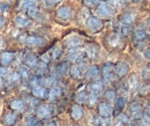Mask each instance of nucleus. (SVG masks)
Returning a JSON list of instances; mask_svg holds the SVG:
<instances>
[{"mask_svg": "<svg viewBox=\"0 0 150 126\" xmlns=\"http://www.w3.org/2000/svg\"><path fill=\"white\" fill-rule=\"evenodd\" d=\"M96 13L98 15L97 18L109 19L113 15V9L111 5H109L106 1H99L98 6H97V9H96Z\"/></svg>", "mask_w": 150, "mask_h": 126, "instance_id": "1", "label": "nucleus"}, {"mask_svg": "<svg viewBox=\"0 0 150 126\" xmlns=\"http://www.w3.org/2000/svg\"><path fill=\"white\" fill-rule=\"evenodd\" d=\"M36 113L39 119H47L53 113V107L50 104H40L36 109Z\"/></svg>", "mask_w": 150, "mask_h": 126, "instance_id": "2", "label": "nucleus"}, {"mask_svg": "<svg viewBox=\"0 0 150 126\" xmlns=\"http://www.w3.org/2000/svg\"><path fill=\"white\" fill-rule=\"evenodd\" d=\"M86 24H87V28H88L91 33H97V31H99V30L103 28V22H102V20L99 18H97V16H89V18L87 19Z\"/></svg>", "mask_w": 150, "mask_h": 126, "instance_id": "3", "label": "nucleus"}, {"mask_svg": "<svg viewBox=\"0 0 150 126\" xmlns=\"http://www.w3.org/2000/svg\"><path fill=\"white\" fill-rule=\"evenodd\" d=\"M57 18L61 21H68L72 18V9L68 6H61L57 9Z\"/></svg>", "mask_w": 150, "mask_h": 126, "instance_id": "4", "label": "nucleus"}, {"mask_svg": "<svg viewBox=\"0 0 150 126\" xmlns=\"http://www.w3.org/2000/svg\"><path fill=\"white\" fill-rule=\"evenodd\" d=\"M128 64L126 61H119L115 66H114V74L118 76V78H124L127 73H128Z\"/></svg>", "mask_w": 150, "mask_h": 126, "instance_id": "5", "label": "nucleus"}, {"mask_svg": "<svg viewBox=\"0 0 150 126\" xmlns=\"http://www.w3.org/2000/svg\"><path fill=\"white\" fill-rule=\"evenodd\" d=\"M113 110L111 108V105L106 102H102L98 104V115L102 116V117H105V118H110L112 116Z\"/></svg>", "mask_w": 150, "mask_h": 126, "instance_id": "6", "label": "nucleus"}, {"mask_svg": "<svg viewBox=\"0 0 150 126\" xmlns=\"http://www.w3.org/2000/svg\"><path fill=\"white\" fill-rule=\"evenodd\" d=\"M38 65L37 56L33 52H28L24 56V66H27L28 68H36Z\"/></svg>", "mask_w": 150, "mask_h": 126, "instance_id": "7", "label": "nucleus"}, {"mask_svg": "<svg viewBox=\"0 0 150 126\" xmlns=\"http://www.w3.org/2000/svg\"><path fill=\"white\" fill-rule=\"evenodd\" d=\"M106 43H108V45L110 48H113V49L119 48L121 45V36L119 34H117V33H112V34H110L108 36Z\"/></svg>", "mask_w": 150, "mask_h": 126, "instance_id": "8", "label": "nucleus"}, {"mask_svg": "<svg viewBox=\"0 0 150 126\" xmlns=\"http://www.w3.org/2000/svg\"><path fill=\"white\" fill-rule=\"evenodd\" d=\"M15 59V54L9 51H4L0 54V65L1 66H8L13 63V60Z\"/></svg>", "mask_w": 150, "mask_h": 126, "instance_id": "9", "label": "nucleus"}, {"mask_svg": "<svg viewBox=\"0 0 150 126\" xmlns=\"http://www.w3.org/2000/svg\"><path fill=\"white\" fill-rule=\"evenodd\" d=\"M102 75H103V79L105 81L112 80L113 75H114V66L112 64H105L102 67Z\"/></svg>", "mask_w": 150, "mask_h": 126, "instance_id": "10", "label": "nucleus"}, {"mask_svg": "<svg viewBox=\"0 0 150 126\" xmlns=\"http://www.w3.org/2000/svg\"><path fill=\"white\" fill-rule=\"evenodd\" d=\"M44 43H45L44 38L36 36V35H30V36H27L25 38V44L28 46H42Z\"/></svg>", "mask_w": 150, "mask_h": 126, "instance_id": "11", "label": "nucleus"}, {"mask_svg": "<svg viewBox=\"0 0 150 126\" xmlns=\"http://www.w3.org/2000/svg\"><path fill=\"white\" fill-rule=\"evenodd\" d=\"M9 108L16 112H23L25 109V102L21 98H14L9 102Z\"/></svg>", "mask_w": 150, "mask_h": 126, "instance_id": "12", "label": "nucleus"}, {"mask_svg": "<svg viewBox=\"0 0 150 126\" xmlns=\"http://www.w3.org/2000/svg\"><path fill=\"white\" fill-rule=\"evenodd\" d=\"M82 44V39L77 36L73 37H68L66 41H65V45L69 49V50H73V49H79V46Z\"/></svg>", "mask_w": 150, "mask_h": 126, "instance_id": "13", "label": "nucleus"}, {"mask_svg": "<svg viewBox=\"0 0 150 126\" xmlns=\"http://www.w3.org/2000/svg\"><path fill=\"white\" fill-rule=\"evenodd\" d=\"M16 122H18V117H16V115L13 113V112L6 113V115L2 117V119H1V123L5 126H14L16 124Z\"/></svg>", "mask_w": 150, "mask_h": 126, "instance_id": "14", "label": "nucleus"}, {"mask_svg": "<svg viewBox=\"0 0 150 126\" xmlns=\"http://www.w3.org/2000/svg\"><path fill=\"white\" fill-rule=\"evenodd\" d=\"M86 54L89 59H96L99 54V46L96 44H89L86 48Z\"/></svg>", "mask_w": 150, "mask_h": 126, "instance_id": "15", "label": "nucleus"}, {"mask_svg": "<svg viewBox=\"0 0 150 126\" xmlns=\"http://www.w3.org/2000/svg\"><path fill=\"white\" fill-rule=\"evenodd\" d=\"M14 23L18 28H25L30 24V20L28 16H25L23 14H20V15L14 18Z\"/></svg>", "mask_w": 150, "mask_h": 126, "instance_id": "16", "label": "nucleus"}, {"mask_svg": "<svg viewBox=\"0 0 150 126\" xmlns=\"http://www.w3.org/2000/svg\"><path fill=\"white\" fill-rule=\"evenodd\" d=\"M31 94L36 98H45L47 96V90L43 86H37L31 88Z\"/></svg>", "mask_w": 150, "mask_h": 126, "instance_id": "17", "label": "nucleus"}, {"mask_svg": "<svg viewBox=\"0 0 150 126\" xmlns=\"http://www.w3.org/2000/svg\"><path fill=\"white\" fill-rule=\"evenodd\" d=\"M71 117L74 120H80L83 117V109L79 104H74L71 109Z\"/></svg>", "mask_w": 150, "mask_h": 126, "instance_id": "18", "label": "nucleus"}, {"mask_svg": "<svg viewBox=\"0 0 150 126\" xmlns=\"http://www.w3.org/2000/svg\"><path fill=\"white\" fill-rule=\"evenodd\" d=\"M129 111H131L132 116L134 117V118H141L142 117V109H141V105L140 104H137V103H132L131 105H129Z\"/></svg>", "mask_w": 150, "mask_h": 126, "instance_id": "19", "label": "nucleus"}, {"mask_svg": "<svg viewBox=\"0 0 150 126\" xmlns=\"http://www.w3.org/2000/svg\"><path fill=\"white\" fill-rule=\"evenodd\" d=\"M93 125L94 126H109L110 125V118H105L102 116H96L93 118Z\"/></svg>", "mask_w": 150, "mask_h": 126, "instance_id": "20", "label": "nucleus"}, {"mask_svg": "<svg viewBox=\"0 0 150 126\" xmlns=\"http://www.w3.org/2000/svg\"><path fill=\"white\" fill-rule=\"evenodd\" d=\"M89 89H90V93L98 95L104 90V85H103L102 81H95L89 86Z\"/></svg>", "mask_w": 150, "mask_h": 126, "instance_id": "21", "label": "nucleus"}, {"mask_svg": "<svg viewBox=\"0 0 150 126\" xmlns=\"http://www.w3.org/2000/svg\"><path fill=\"white\" fill-rule=\"evenodd\" d=\"M98 75H99L98 67L97 66H90L86 72V79L87 80H93V79H96Z\"/></svg>", "mask_w": 150, "mask_h": 126, "instance_id": "22", "label": "nucleus"}, {"mask_svg": "<svg viewBox=\"0 0 150 126\" xmlns=\"http://www.w3.org/2000/svg\"><path fill=\"white\" fill-rule=\"evenodd\" d=\"M69 74H71V76H72L73 79H81V76H82L81 66L77 65V64L71 66V68H69Z\"/></svg>", "mask_w": 150, "mask_h": 126, "instance_id": "23", "label": "nucleus"}, {"mask_svg": "<svg viewBox=\"0 0 150 126\" xmlns=\"http://www.w3.org/2000/svg\"><path fill=\"white\" fill-rule=\"evenodd\" d=\"M40 85H43V87H53L56 80L53 76H40Z\"/></svg>", "mask_w": 150, "mask_h": 126, "instance_id": "24", "label": "nucleus"}, {"mask_svg": "<svg viewBox=\"0 0 150 126\" xmlns=\"http://www.w3.org/2000/svg\"><path fill=\"white\" fill-rule=\"evenodd\" d=\"M126 107V98L125 97H119L117 101H115V105H114V111L119 115L122 109Z\"/></svg>", "mask_w": 150, "mask_h": 126, "instance_id": "25", "label": "nucleus"}, {"mask_svg": "<svg viewBox=\"0 0 150 126\" xmlns=\"http://www.w3.org/2000/svg\"><path fill=\"white\" fill-rule=\"evenodd\" d=\"M120 22L124 23L125 26H129L134 22V16L131 13H124L121 16H120Z\"/></svg>", "mask_w": 150, "mask_h": 126, "instance_id": "26", "label": "nucleus"}, {"mask_svg": "<svg viewBox=\"0 0 150 126\" xmlns=\"http://www.w3.org/2000/svg\"><path fill=\"white\" fill-rule=\"evenodd\" d=\"M68 71H69V66H68L67 61H64V63L59 64L58 67H57V72L59 75H66L68 73Z\"/></svg>", "mask_w": 150, "mask_h": 126, "instance_id": "27", "label": "nucleus"}, {"mask_svg": "<svg viewBox=\"0 0 150 126\" xmlns=\"http://www.w3.org/2000/svg\"><path fill=\"white\" fill-rule=\"evenodd\" d=\"M39 13H40V12H39V9L36 7V5L30 6V7L27 8V15L31 19H37L38 15H39Z\"/></svg>", "mask_w": 150, "mask_h": 126, "instance_id": "28", "label": "nucleus"}, {"mask_svg": "<svg viewBox=\"0 0 150 126\" xmlns=\"http://www.w3.org/2000/svg\"><path fill=\"white\" fill-rule=\"evenodd\" d=\"M61 93L62 91H61V89L59 87L53 86V87H51V89L49 91V96H50L51 100H56V98H59L61 96Z\"/></svg>", "mask_w": 150, "mask_h": 126, "instance_id": "29", "label": "nucleus"}, {"mask_svg": "<svg viewBox=\"0 0 150 126\" xmlns=\"http://www.w3.org/2000/svg\"><path fill=\"white\" fill-rule=\"evenodd\" d=\"M128 88L132 90V91H135L139 87V81H137V78L135 75H131L129 79H128Z\"/></svg>", "mask_w": 150, "mask_h": 126, "instance_id": "30", "label": "nucleus"}, {"mask_svg": "<svg viewBox=\"0 0 150 126\" xmlns=\"http://www.w3.org/2000/svg\"><path fill=\"white\" fill-rule=\"evenodd\" d=\"M38 0H19V8L20 9H27L30 6H34Z\"/></svg>", "mask_w": 150, "mask_h": 126, "instance_id": "31", "label": "nucleus"}, {"mask_svg": "<svg viewBox=\"0 0 150 126\" xmlns=\"http://www.w3.org/2000/svg\"><path fill=\"white\" fill-rule=\"evenodd\" d=\"M46 70H47L46 63H44V61L38 63V65L36 66V75H38V76H43V75H45Z\"/></svg>", "mask_w": 150, "mask_h": 126, "instance_id": "32", "label": "nucleus"}, {"mask_svg": "<svg viewBox=\"0 0 150 126\" xmlns=\"http://www.w3.org/2000/svg\"><path fill=\"white\" fill-rule=\"evenodd\" d=\"M30 68H28L27 66H20L19 70H18V73L20 74V76H21V79H28L29 78V75H30V71H29Z\"/></svg>", "mask_w": 150, "mask_h": 126, "instance_id": "33", "label": "nucleus"}, {"mask_svg": "<svg viewBox=\"0 0 150 126\" xmlns=\"http://www.w3.org/2000/svg\"><path fill=\"white\" fill-rule=\"evenodd\" d=\"M7 79H8V81L11 83H18L20 80H21V76H20V74L18 72H14V73H9V75L7 76Z\"/></svg>", "mask_w": 150, "mask_h": 126, "instance_id": "34", "label": "nucleus"}, {"mask_svg": "<svg viewBox=\"0 0 150 126\" xmlns=\"http://www.w3.org/2000/svg\"><path fill=\"white\" fill-rule=\"evenodd\" d=\"M29 83H30L31 88H33V87L40 86V76H38V75H34V76L29 80Z\"/></svg>", "mask_w": 150, "mask_h": 126, "instance_id": "35", "label": "nucleus"}, {"mask_svg": "<svg viewBox=\"0 0 150 126\" xmlns=\"http://www.w3.org/2000/svg\"><path fill=\"white\" fill-rule=\"evenodd\" d=\"M97 102V95L96 94H93V93H90V94H88L87 95V100H86V103H88V104H90V105H93Z\"/></svg>", "mask_w": 150, "mask_h": 126, "instance_id": "36", "label": "nucleus"}, {"mask_svg": "<svg viewBox=\"0 0 150 126\" xmlns=\"http://www.w3.org/2000/svg\"><path fill=\"white\" fill-rule=\"evenodd\" d=\"M114 97H115V93H114V90L110 89V90H106V91L104 93V98H105L106 101H109V102L113 101Z\"/></svg>", "mask_w": 150, "mask_h": 126, "instance_id": "37", "label": "nucleus"}, {"mask_svg": "<svg viewBox=\"0 0 150 126\" xmlns=\"http://www.w3.org/2000/svg\"><path fill=\"white\" fill-rule=\"evenodd\" d=\"M87 95H88V94H86L84 91L77 93V95H76V102H77V103H86Z\"/></svg>", "mask_w": 150, "mask_h": 126, "instance_id": "38", "label": "nucleus"}, {"mask_svg": "<svg viewBox=\"0 0 150 126\" xmlns=\"http://www.w3.org/2000/svg\"><path fill=\"white\" fill-rule=\"evenodd\" d=\"M146 33L143 31V30H136L135 33H134V38L136 39V41H143L144 38H146Z\"/></svg>", "mask_w": 150, "mask_h": 126, "instance_id": "39", "label": "nucleus"}, {"mask_svg": "<svg viewBox=\"0 0 150 126\" xmlns=\"http://www.w3.org/2000/svg\"><path fill=\"white\" fill-rule=\"evenodd\" d=\"M139 123V126H150V119L149 117H141V118H139V120H137Z\"/></svg>", "mask_w": 150, "mask_h": 126, "instance_id": "40", "label": "nucleus"}, {"mask_svg": "<svg viewBox=\"0 0 150 126\" xmlns=\"http://www.w3.org/2000/svg\"><path fill=\"white\" fill-rule=\"evenodd\" d=\"M38 123L36 117H28L27 118V126H36Z\"/></svg>", "mask_w": 150, "mask_h": 126, "instance_id": "41", "label": "nucleus"}, {"mask_svg": "<svg viewBox=\"0 0 150 126\" xmlns=\"http://www.w3.org/2000/svg\"><path fill=\"white\" fill-rule=\"evenodd\" d=\"M9 75V70L7 66H1L0 67V76L2 78H7Z\"/></svg>", "mask_w": 150, "mask_h": 126, "instance_id": "42", "label": "nucleus"}, {"mask_svg": "<svg viewBox=\"0 0 150 126\" xmlns=\"http://www.w3.org/2000/svg\"><path fill=\"white\" fill-rule=\"evenodd\" d=\"M118 120L124 124V123H127V122H128V117H127L125 113H121V112H120V113L118 115Z\"/></svg>", "mask_w": 150, "mask_h": 126, "instance_id": "43", "label": "nucleus"}, {"mask_svg": "<svg viewBox=\"0 0 150 126\" xmlns=\"http://www.w3.org/2000/svg\"><path fill=\"white\" fill-rule=\"evenodd\" d=\"M83 2H84L86 6H88V7H93V6H95V5L99 4V0H83Z\"/></svg>", "mask_w": 150, "mask_h": 126, "instance_id": "44", "label": "nucleus"}, {"mask_svg": "<svg viewBox=\"0 0 150 126\" xmlns=\"http://www.w3.org/2000/svg\"><path fill=\"white\" fill-rule=\"evenodd\" d=\"M60 56H61V49H60V48H54V50H53V52H52V57H53L54 59H58Z\"/></svg>", "mask_w": 150, "mask_h": 126, "instance_id": "45", "label": "nucleus"}, {"mask_svg": "<svg viewBox=\"0 0 150 126\" xmlns=\"http://www.w3.org/2000/svg\"><path fill=\"white\" fill-rule=\"evenodd\" d=\"M44 126H58V120L57 119H51L46 124H44Z\"/></svg>", "mask_w": 150, "mask_h": 126, "instance_id": "46", "label": "nucleus"}, {"mask_svg": "<svg viewBox=\"0 0 150 126\" xmlns=\"http://www.w3.org/2000/svg\"><path fill=\"white\" fill-rule=\"evenodd\" d=\"M44 5H45L46 7H49V8H50V7H53L56 4H54V1H53V0H44Z\"/></svg>", "mask_w": 150, "mask_h": 126, "instance_id": "47", "label": "nucleus"}, {"mask_svg": "<svg viewBox=\"0 0 150 126\" xmlns=\"http://www.w3.org/2000/svg\"><path fill=\"white\" fill-rule=\"evenodd\" d=\"M142 78H143V79H150V71L149 70H147V68H146V70H143V71H142Z\"/></svg>", "mask_w": 150, "mask_h": 126, "instance_id": "48", "label": "nucleus"}, {"mask_svg": "<svg viewBox=\"0 0 150 126\" xmlns=\"http://www.w3.org/2000/svg\"><path fill=\"white\" fill-rule=\"evenodd\" d=\"M47 57H49V54L47 53L43 54V56H42V61H44V63H46V64H47V63H49V60H50Z\"/></svg>", "mask_w": 150, "mask_h": 126, "instance_id": "49", "label": "nucleus"}, {"mask_svg": "<svg viewBox=\"0 0 150 126\" xmlns=\"http://www.w3.org/2000/svg\"><path fill=\"white\" fill-rule=\"evenodd\" d=\"M5 46H6V42L0 37V50H1V49H4Z\"/></svg>", "mask_w": 150, "mask_h": 126, "instance_id": "50", "label": "nucleus"}, {"mask_svg": "<svg viewBox=\"0 0 150 126\" xmlns=\"http://www.w3.org/2000/svg\"><path fill=\"white\" fill-rule=\"evenodd\" d=\"M4 24H5V19H4L2 16H1V15H0V28H1Z\"/></svg>", "mask_w": 150, "mask_h": 126, "instance_id": "51", "label": "nucleus"}, {"mask_svg": "<svg viewBox=\"0 0 150 126\" xmlns=\"http://www.w3.org/2000/svg\"><path fill=\"white\" fill-rule=\"evenodd\" d=\"M2 87H4V78L0 76V90L2 89Z\"/></svg>", "mask_w": 150, "mask_h": 126, "instance_id": "52", "label": "nucleus"}, {"mask_svg": "<svg viewBox=\"0 0 150 126\" xmlns=\"http://www.w3.org/2000/svg\"><path fill=\"white\" fill-rule=\"evenodd\" d=\"M144 56H146L148 59H150V49H148V50L144 52Z\"/></svg>", "mask_w": 150, "mask_h": 126, "instance_id": "53", "label": "nucleus"}, {"mask_svg": "<svg viewBox=\"0 0 150 126\" xmlns=\"http://www.w3.org/2000/svg\"><path fill=\"white\" fill-rule=\"evenodd\" d=\"M132 1H133V2H141L142 0H132Z\"/></svg>", "mask_w": 150, "mask_h": 126, "instance_id": "54", "label": "nucleus"}, {"mask_svg": "<svg viewBox=\"0 0 150 126\" xmlns=\"http://www.w3.org/2000/svg\"><path fill=\"white\" fill-rule=\"evenodd\" d=\"M53 1H54V4H59L61 0H53Z\"/></svg>", "mask_w": 150, "mask_h": 126, "instance_id": "55", "label": "nucleus"}, {"mask_svg": "<svg viewBox=\"0 0 150 126\" xmlns=\"http://www.w3.org/2000/svg\"><path fill=\"white\" fill-rule=\"evenodd\" d=\"M2 9H4V6H2V5H0V12H2Z\"/></svg>", "mask_w": 150, "mask_h": 126, "instance_id": "56", "label": "nucleus"}, {"mask_svg": "<svg viewBox=\"0 0 150 126\" xmlns=\"http://www.w3.org/2000/svg\"><path fill=\"white\" fill-rule=\"evenodd\" d=\"M36 126H44V124H40V123H37V125Z\"/></svg>", "mask_w": 150, "mask_h": 126, "instance_id": "57", "label": "nucleus"}, {"mask_svg": "<svg viewBox=\"0 0 150 126\" xmlns=\"http://www.w3.org/2000/svg\"><path fill=\"white\" fill-rule=\"evenodd\" d=\"M148 27L150 28V18H149V20H148Z\"/></svg>", "mask_w": 150, "mask_h": 126, "instance_id": "58", "label": "nucleus"}, {"mask_svg": "<svg viewBox=\"0 0 150 126\" xmlns=\"http://www.w3.org/2000/svg\"><path fill=\"white\" fill-rule=\"evenodd\" d=\"M127 126H135V125H132V124H129V125H127Z\"/></svg>", "mask_w": 150, "mask_h": 126, "instance_id": "59", "label": "nucleus"}, {"mask_svg": "<svg viewBox=\"0 0 150 126\" xmlns=\"http://www.w3.org/2000/svg\"><path fill=\"white\" fill-rule=\"evenodd\" d=\"M20 126H27V125H20Z\"/></svg>", "mask_w": 150, "mask_h": 126, "instance_id": "60", "label": "nucleus"}, {"mask_svg": "<svg viewBox=\"0 0 150 126\" xmlns=\"http://www.w3.org/2000/svg\"><path fill=\"white\" fill-rule=\"evenodd\" d=\"M149 68H150V64H149Z\"/></svg>", "mask_w": 150, "mask_h": 126, "instance_id": "61", "label": "nucleus"}, {"mask_svg": "<svg viewBox=\"0 0 150 126\" xmlns=\"http://www.w3.org/2000/svg\"><path fill=\"white\" fill-rule=\"evenodd\" d=\"M76 126H77V125H76Z\"/></svg>", "mask_w": 150, "mask_h": 126, "instance_id": "62", "label": "nucleus"}]
</instances>
